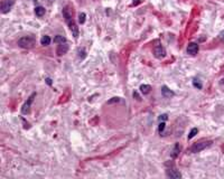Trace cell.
I'll return each mask as SVG.
<instances>
[{"instance_id": "obj_1", "label": "cell", "mask_w": 224, "mask_h": 179, "mask_svg": "<svg viewBox=\"0 0 224 179\" xmlns=\"http://www.w3.org/2000/svg\"><path fill=\"white\" fill-rule=\"evenodd\" d=\"M18 45L21 48H26V49H30L36 45V41L35 38L31 36H24L18 41Z\"/></svg>"}, {"instance_id": "obj_2", "label": "cell", "mask_w": 224, "mask_h": 179, "mask_svg": "<svg viewBox=\"0 0 224 179\" xmlns=\"http://www.w3.org/2000/svg\"><path fill=\"white\" fill-rule=\"evenodd\" d=\"M212 145V141H200L196 142L194 145H192L189 148V152L192 153H197V152H201L202 150H204L205 148H207Z\"/></svg>"}, {"instance_id": "obj_3", "label": "cell", "mask_w": 224, "mask_h": 179, "mask_svg": "<svg viewBox=\"0 0 224 179\" xmlns=\"http://www.w3.org/2000/svg\"><path fill=\"white\" fill-rule=\"evenodd\" d=\"M35 96H36V93H33V94L28 98V100L25 102V104H24L23 108H21V113H23V114H28V113H29L30 105H31V103H33L34 98H35Z\"/></svg>"}, {"instance_id": "obj_4", "label": "cell", "mask_w": 224, "mask_h": 179, "mask_svg": "<svg viewBox=\"0 0 224 179\" xmlns=\"http://www.w3.org/2000/svg\"><path fill=\"white\" fill-rule=\"evenodd\" d=\"M13 5H15V0H3L1 2V13L2 14L9 13Z\"/></svg>"}, {"instance_id": "obj_5", "label": "cell", "mask_w": 224, "mask_h": 179, "mask_svg": "<svg viewBox=\"0 0 224 179\" xmlns=\"http://www.w3.org/2000/svg\"><path fill=\"white\" fill-rule=\"evenodd\" d=\"M154 55L156 58H164L166 56V49H165L164 46L161 45H157L156 47L154 48Z\"/></svg>"}, {"instance_id": "obj_6", "label": "cell", "mask_w": 224, "mask_h": 179, "mask_svg": "<svg viewBox=\"0 0 224 179\" xmlns=\"http://www.w3.org/2000/svg\"><path fill=\"white\" fill-rule=\"evenodd\" d=\"M166 176L168 178H173V179H178L182 178V174L178 170H176L175 168H169L166 170Z\"/></svg>"}, {"instance_id": "obj_7", "label": "cell", "mask_w": 224, "mask_h": 179, "mask_svg": "<svg viewBox=\"0 0 224 179\" xmlns=\"http://www.w3.org/2000/svg\"><path fill=\"white\" fill-rule=\"evenodd\" d=\"M67 25H68V27H70V29H71V31H72V35L74 36V38L79 37V27H77L76 24L74 23L73 19L68 21V23H67Z\"/></svg>"}, {"instance_id": "obj_8", "label": "cell", "mask_w": 224, "mask_h": 179, "mask_svg": "<svg viewBox=\"0 0 224 179\" xmlns=\"http://www.w3.org/2000/svg\"><path fill=\"white\" fill-rule=\"evenodd\" d=\"M198 52V44L196 43H191V44H188L187 46V53L189 55H195L197 54Z\"/></svg>"}, {"instance_id": "obj_9", "label": "cell", "mask_w": 224, "mask_h": 179, "mask_svg": "<svg viewBox=\"0 0 224 179\" xmlns=\"http://www.w3.org/2000/svg\"><path fill=\"white\" fill-rule=\"evenodd\" d=\"M161 94L164 95L165 98H171V96H174L175 93L171 91V88H168L166 85H164L163 88H161Z\"/></svg>"}, {"instance_id": "obj_10", "label": "cell", "mask_w": 224, "mask_h": 179, "mask_svg": "<svg viewBox=\"0 0 224 179\" xmlns=\"http://www.w3.org/2000/svg\"><path fill=\"white\" fill-rule=\"evenodd\" d=\"M67 51H68V45H67L66 43H63V44L58 45V48H57V54L64 55V54H66Z\"/></svg>"}, {"instance_id": "obj_11", "label": "cell", "mask_w": 224, "mask_h": 179, "mask_svg": "<svg viewBox=\"0 0 224 179\" xmlns=\"http://www.w3.org/2000/svg\"><path fill=\"white\" fill-rule=\"evenodd\" d=\"M179 152H181V145H178V143H176V145H174L173 150H171V158H176V157L179 155Z\"/></svg>"}, {"instance_id": "obj_12", "label": "cell", "mask_w": 224, "mask_h": 179, "mask_svg": "<svg viewBox=\"0 0 224 179\" xmlns=\"http://www.w3.org/2000/svg\"><path fill=\"white\" fill-rule=\"evenodd\" d=\"M63 16H64V18H65V20H66V23H68L70 20H72V19H73V17H72V14L70 13L68 8H64V9H63Z\"/></svg>"}, {"instance_id": "obj_13", "label": "cell", "mask_w": 224, "mask_h": 179, "mask_svg": "<svg viewBox=\"0 0 224 179\" xmlns=\"http://www.w3.org/2000/svg\"><path fill=\"white\" fill-rule=\"evenodd\" d=\"M35 14H36L37 17H43L45 15V8L42 7V6H38V7L35 8Z\"/></svg>"}, {"instance_id": "obj_14", "label": "cell", "mask_w": 224, "mask_h": 179, "mask_svg": "<svg viewBox=\"0 0 224 179\" xmlns=\"http://www.w3.org/2000/svg\"><path fill=\"white\" fill-rule=\"evenodd\" d=\"M151 90V86L150 85H147V84H144L140 86V92L142 94H148Z\"/></svg>"}, {"instance_id": "obj_15", "label": "cell", "mask_w": 224, "mask_h": 179, "mask_svg": "<svg viewBox=\"0 0 224 179\" xmlns=\"http://www.w3.org/2000/svg\"><path fill=\"white\" fill-rule=\"evenodd\" d=\"M40 44L43 45V46H47V45H50V36H43V37L40 38Z\"/></svg>"}, {"instance_id": "obj_16", "label": "cell", "mask_w": 224, "mask_h": 179, "mask_svg": "<svg viewBox=\"0 0 224 179\" xmlns=\"http://www.w3.org/2000/svg\"><path fill=\"white\" fill-rule=\"evenodd\" d=\"M54 43H57V44H63V43H66V39L61 36V35H57L56 37L54 38Z\"/></svg>"}, {"instance_id": "obj_17", "label": "cell", "mask_w": 224, "mask_h": 179, "mask_svg": "<svg viewBox=\"0 0 224 179\" xmlns=\"http://www.w3.org/2000/svg\"><path fill=\"white\" fill-rule=\"evenodd\" d=\"M198 132V129L197 128H193L191 130V132H189V134H188V139H193L195 137V135L197 134Z\"/></svg>"}, {"instance_id": "obj_18", "label": "cell", "mask_w": 224, "mask_h": 179, "mask_svg": "<svg viewBox=\"0 0 224 179\" xmlns=\"http://www.w3.org/2000/svg\"><path fill=\"white\" fill-rule=\"evenodd\" d=\"M193 85H194L196 88H198V90H201L202 88V83L200 82V80H197V78H194V80H193Z\"/></svg>"}, {"instance_id": "obj_19", "label": "cell", "mask_w": 224, "mask_h": 179, "mask_svg": "<svg viewBox=\"0 0 224 179\" xmlns=\"http://www.w3.org/2000/svg\"><path fill=\"white\" fill-rule=\"evenodd\" d=\"M77 56L81 58V59H83L85 57V51H84L83 48H79L77 49Z\"/></svg>"}, {"instance_id": "obj_20", "label": "cell", "mask_w": 224, "mask_h": 179, "mask_svg": "<svg viewBox=\"0 0 224 179\" xmlns=\"http://www.w3.org/2000/svg\"><path fill=\"white\" fill-rule=\"evenodd\" d=\"M85 17H86V15L84 14V13H80L79 14V21H80V24H84L85 23Z\"/></svg>"}, {"instance_id": "obj_21", "label": "cell", "mask_w": 224, "mask_h": 179, "mask_svg": "<svg viewBox=\"0 0 224 179\" xmlns=\"http://www.w3.org/2000/svg\"><path fill=\"white\" fill-rule=\"evenodd\" d=\"M165 128H166V123L165 122H159V125H158V131H159V133H163Z\"/></svg>"}, {"instance_id": "obj_22", "label": "cell", "mask_w": 224, "mask_h": 179, "mask_svg": "<svg viewBox=\"0 0 224 179\" xmlns=\"http://www.w3.org/2000/svg\"><path fill=\"white\" fill-rule=\"evenodd\" d=\"M168 119V115L167 114H161L159 115V118H158V120H159V122H165L166 120Z\"/></svg>"}, {"instance_id": "obj_23", "label": "cell", "mask_w": 224, "mask_h": 179, "mask_svg": "<svg viewBox=\"0 0 224 179\" xmlns=\"http://www.w3.org/2000/svg\"><path fill=\"white\" fill-rule=\"evenodd\" d=\"M113 102H119V98H113V100L109 101V103H113Z\"/></svg>"}, {"instance_id": "obj_24", "label": "cell", "mask_w": 224, "mask_h": 179, "mask_svg": "<svg viewBox=\"0 0 224 179\" xmlns=\"http://www.w3.org/2000/svg\"><path fill=\"white\" fill-rule=\"evenodd\" d=\"M218 37H220V39H222V41H224V31H222L221 34H220V36H218Z\"/></svg>"}, {"instance_id": "obj_25", "label": "cell", "mask_w": 224, "mask_h": 179, "mask_svg": "<svg viewBox=\"0 0 224 179\" xmlns=\"http://www.w3.org/2000/svg\"><path fill=\"white\" fill-rule=\"evenodd\" d=\"M46 82L48 85H52V80H50V78H46Z\"/></svg>"}, {"instance_id": "obj_26", "label": "cell", "mask_w": 224, "mask_h": 179, "mask_svg": "<svg viewBox=\"0 0 224 179\" xmlns=\"http://www.w3.org/2000/svg\"><path fill=\"white\" fill-rule=\"evenodd\" d=\"M54 1H55V0H47V2H48V4H52V2H54Z\"/></svg>"}]
</instances>
